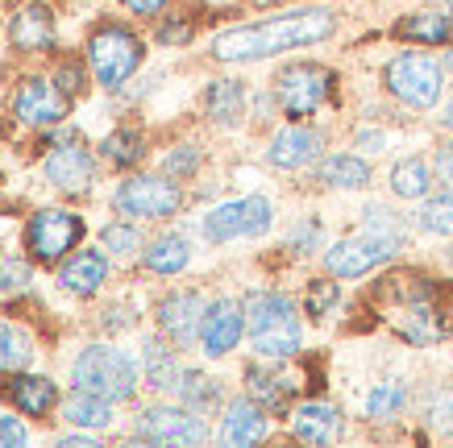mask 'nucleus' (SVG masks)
Here are the masks:
<instances>
[{"mask_svg":"<svg viewBox=\"0 0 453 448\" xmlns=\"http://www.w3.org/2000/svg\"><path fill=\"white\" fill-rule=\"evenodd\" d=\"M333 34H337V13L325 9V4H308V9H296V13L225 29V34L212 38L208 50L220 63H258V58L288 55V50H300V46H316V42L333 38Z\"/></svg>","mask_w":453,"mask_h":448,"instance_id":"1","label":"nucleus"},{"mask_svg":"<svg viewBox=\"0 0 453 448\" xmlns=\"http://www.w3.org/2000/svg\"><path fill=\"white\" fill-rule=\"evenodd\" d=\"M403 241H408V232H403V224L395 220V212H387V208L374 204V208H366L362 232L333 245L329 254H325V266H329L333 278H362V274L387 266V262L403 249Z\"/></svg>","mask_w":453,"mask_h":448,"instance_id":"2","label":"nucleus"},{"mask_svg":"<svg viewBox=\"0 0 453 448\" xmlns=\"http://www.w3.org/2000/svg\"><path fill=\"white\" fill-rule=\"evenodd\" d=\"M246 328L254 353L266 357V361H283V357H296L303 349L300 312H296L291 295H283V291H254V295H246Z\"/></svg>","mask_w":453,"mask_h":448,"instance_id":"3","label":"nucleus"},{"mask_svg":"<svg viewBox=\"0 0 453 448\" xmlns=\"http://www.w3.org/2000/svg\"><path fill=\"white\" fill-rule=\"evenodd\" d=\"M71 378L80 391H92L109 403H125L138 394V366L121 353V349H109V345H92L75 357L71 366Z\"/></svg>","mask_w":453,"mask_h":448,"instance_id":"4","label":"nucleus"},{"mask_svg":"<svg viewBox=\"0 0 453 448\" xmlns=\"http://www.w3.org/2000/svg\"><path fill=\"white\" fill-rule=\"evenodd\" d=\"M383 83L387 92L403 100L408 109H433L441 100V87H445V67H441L437 58L428 55H395L387 63L383 71Z\"/></svg>","mask_w":453,"mask_h":448,"instance_id":"5","label":"nucleus"},{"mask_svg":"<svg viewBox=\"0 0 453 448\" xmlns=\"http://www.w3.org/2000/svg\"><path fill=\"white\" fill-rule=\"evenodd\" d=\"M142 38L125 26H104L100 34H92L88 42V63H92V75L104 87H121L134 71L142 67Z\"/></svg>","mask_w":453,"mask_h":448,"instance_id":"6","label":"nucleus"},{"mask_svg":"<svg viewBox=\"0 0 453 448\" xmlns=\"http://www.w3.org/2000/svg\"><path fill=\"white\" fill-rule=\"evenodd\" d=\"M271 220H275L271 200L266 195H246V200H229V204L212 208L200 220V232H204V241L225 245V241H237V237H262L271 229Z\"/></svg>","mask_w":453,"mask_h":448,"instance_id":"7","label":"nucleus"},{"mask_svg":"<svg viewBox=\"0 0 453 448\" xmlns=\"http://www.w3.org/2000/svg\"><path fill=\"white\" fill-rule=\"evenodd\" d=\"M112 204L121 216H138V220H163V216H175L179 204H183V191L175 187V178H163V175H134L125 178Z\"/></svg>","mask_w":453,"mask_h":448,"instance_id":"8","label":"nucleus"},{"mask_svg":"<svg viewBox=\"0 0 453 448\" xmlns=\"http://www.w3.org/2000/svg\"><path fill=\"white\" fill-rule=\"evenodd\" d=\"M333 83H337L333 71L316 67V63H296V67L279 71L275 95H279V104H283V112H288L291 121H303V117H312V112L329 100Z\"/></svg>","mask_w":453,"mask_h":448,"instance_id":"9","label":"nucleus"},{"mask_svg":"<svg viewBox=\"0 0 453 448\" xmlns=\"http://www.w3.org/2000/svg\"><path fill=\"white\" fill-rule=\"evenodd\" d=\"M134 432H138V440H146V444L183 448V444H204L208 423L200 420L192 407H150L138 415Z\"/></svg>","mask_w":453,"mask_h":448,"instance_id":"10","label":"nucleus"},{"mask_svg":"<svg viewBox=\"0 0 453 448\" xmlns=\"http://www.w3.org/2000/svg\"><path fill=\"white\" fill-rule=\"evenodd\" d=\"M83 237V216L63 212V208H46L26 224V245L38 262H58L67 249H75Z\"/></svg>","mask_w":453,"mask_h":448,"instance_id":"11","label":"nucleus"},{"mask_svg":"<svg viewBox=\"0 0 453 448\" xmlns=\"http://www.w3.org/2000/svg\"><path fill=\"white\" fill-rule=\"evenodd\" d=\"M204 315H208V303L200 291H175L158 303V328H163L171 345L179 349H192L200 345V332H204Z\"/></svg>","mask_w":453,"mask_h":448,"instance_id":"12","label":"nucleus"},{"mask_svg":"<svg viewBox=\"0 0 453 448\" xmlns=\"http://www.w3.org/2000/svg\"><path fill=\"white\" fill-rule=\"evenodd\" d=\"M246 337V303L237 299H217L204 315V332H200V345H204L208 357H225L229 349H237V340Z\"/></svg>","mask_w":453,"mask_h":448,"instance_id":"13","label":"nucleus"},{"mask_svg":"<svg viewBox=\"0 0 453 448\" xmlns=\"http://www.w3.org/2000/svg\"><path fill=\"white\" fill-rule=\"evenodd\" d=\"M271 436V411L254 403V399H234L225 420H220V444L229 448H246V444H258Z\"/></svg>","mask_w":453,"mask_h":448,"instance_id":"14","label":"nucleus"},{"mask_svg":"<svg viewBox=\"0 0 453 448\" xmlns=\"http://www.w3.org/2000/svg\"><path fill=\"white\" fill-rule=\"evenodd\" d=\"M17 117L26 125H58L67 117V92L46 80H29L17 92Z\"/></svg>","mask_w":453,"mask_h":448,"instance_id":"15","label":"nucleus"},{"mask_svg":"<svg viewBox=\"0 0 453 448\" xmlns=\"http://www.w3.org/2000/svg\"><path fill=\"white\" fill-rule=\"evenodd\" d=\"M92 175H96L92 154H88L75 137H67V141L46 158V178H50L55 187H63V191H88L92 187Z\"/></svg>","mask_w":453,"mask_h":448,"instance_id":"16","label":"nucleus"},{"mask_svg":"<svg viewBox=\"0 0 453 448\" xmlns=\"http://www.w3.org/2000/svg\"><path fill=\"white\" fill-rule=\"evenodd\" d=\"M271 166L279 171H300V166H312L320 158V133L308 129V125H291L283 133H275L271 149H266Z\"/></svg>","mask_w":453,"mask_h":448,"instance_id":"17","label":"nucleus"},{"mask_svg":"<svg viewBox=\"0 0 453 448\" xmlns=\"http://www.w3.org/2000/svg\"><path fill=\"white\" fill-rule=\"evenodd\" d=\"M291 432L300 436L303 444H333V440H342L345 420L342 411L329 407V403H303L291 415Z\"/></svg>","mask_w":453,"mask_h":448,"instance_id":"18","label":"nucleus"},{"mask_svg":"<svg viewBox=\"0 0 453 448\" xmlns=\"http://www.w3.org/2000/svg\"><path fill=\"white\" fill-rule=\"evenodd\" d=\"M246 386H250V399L262 403L271 415H288L291 411V399H296V382L279 369H266V366H250L246 369Z\"/></svg>","mask_w":453,"mask_h":448,"instance_id":"19","label":"nucleus"},{"mask_svg":"<svg viewBox=\"0 0 453 448\" xmlns=\"http://www.w3.org/2000/svg\"><path fill=\"white\" fill-rule=\"evenodd\" d=\"M109 278V258L100 254V249H80V254H71V262L58 270V283L63 291L71 295H96L100 286Z\"/></svg>","mask_w":453,"mask_h":448,"instance_id":"20","label":"nucleus"},{"mask_svg":"<svg viewBox=\"0 0 453 448\" xmlns=\"http://www.w3.org/2000/svg\"><path fill=\"white\" fill-rule=\"evenodd\" d=\"M17 50H50L55 46V17L46 4H26L21 13L13 17V29H9Z\"/></svg>","mask_w":453,"mask_h":448,"instance_id":"21","label":"nucleus"},{"mask_svg":"<svg viewBox=\"0 0 453 448\" xmlns=\"http://www.w3.org/2000/svg\"><path fill=\"white\" fill-rule=\"evenodd\" d=\"M395 34L425 46H453V17L449 13H408L395 21Z\"/></svg>","mask_w":453,"mask_h":448,"instance_id":"22","label":"nucleus"},{"mask_svg":"<svg viewBox=\"0 0 453 448\" xmlns=\"http://www.w3.org/2000/svg\"><path fill=\"white\" fill-rule=\"evenodd\" d=\"M142 369H146V382H150L154 391H179L183 369H179L175 349H166L163 340L150 337L146 345H142Z\"/></svg>","mask_w":453,"mask_h":448,"instance_id":"23","label":"nucleus"},{"mask_svg":"<svg viewBox=\"0 0 453 448\" xmlns=\"http://www.w3.org/2000/svg\"><path fill=\"white\" fill-rule=\"evenodd\" d=\"M204 109H208V117H212L217 125H237L242 121V112H246V87H242L237 80L208 83Z\"/></svg>","mask_w":453,"mask_h":448,"instance_id":"24","label":"nucleus"},{"mask_svg":"<svg viewBox=\"0 0 453 448\" xmlns=\"http://www.w3.org/2000/svg\"><path fill=\"white\" fill-rule=\"evenodd\" d=\"M9 394H13V403L26 411V415H46V411L58 403L55 382L42 378V374H17V378L9 382Z\"/></svg>","mask_w":453,"mask_h":448,"instance_id":"25","label":"nucleus"},{"mask_svg":"<svg viewBox=\"0 0 453 448\" xmlns=\"http://www.w3.org/2000/svg\"><path fill=\"white\" fill-rule=\"evenodd\" d=\"M320 183L325 187H342V191H357L371 183V166L362 163L357 154H329L325 163H320Z\"/></svg>","mask_w":453,"mask_h":448,"instance_id":"26","label":"nucleus"},{"mask_svg":"<svg viewBox=\"0 0 453 448\" xmlns=\"http://www.w3.org/2000/svg\"><path fill=\"white\" fill-rule=\"evenodd\" d=\"M63 420H67L71 428H109L112 403L100 399V394H92V391H75L67 403H63Z\"/></svg>","mask_w":453,"mask_h":448,"instance_id":"27","label":"nucleus"},{"mask_svg":"<svg viewBox=\"0 0 453 448\" xmlns=\"http://www.w3.org/2000/svg\"><path fill=\"white\" fill-rule=\"evenodd\" d=\"M188 258H192V249H188V241L179 237V232H166V237H158V241L142 254V262H146V270L154 274H179L183 266H188Z\"/></svg>","mask_w":453,"mask_h":448,"instance_id":"28","label":"nucleus"},{"mask_svg":"<svg viewBox=\"0 0 453 448\" xmlns=\"http://www.w3.org/2000/svg\"><path fill=\"white\" fill-rule=\"evenodd\" d=\"M179 399H183V407H192L196 415H212V411L220 407V382L217 378H208V374H183L179 378Z\"/></svg>","mask_w":453,"mask_h":448,"instance_id":"29","label":"nucleus"},{"mask_svg":"<svg viewBox=\"0 0 453 448\" xmlns=\"http://www.w3.org/2000/svg\"><path fill=\"white\" fill-rule=\"evenodd\" d=\"M391 191L399 200H425L433 191V171H428L425 158H403V163L391 171Z\"/></svg>","mask_w":453,"mask_h":448,"instance_id":"30","label":"nucleus"},{"mask_svg":"<svg viewBox=\"0 0 453 448\" xmlns=\"http://www.w3.org/2000/svg\"><path fill=\"white\" fill-rule=\"evenodd\" d=\"M408 407V386L403 382H379L371 394H366V415L371 420H391Z\"/></svg>","mask_w":453,"mask_h":448,"instance_id":"31","label":"nucleus"},{"mask_svg":"<svg viewBox=\"0 0 453 448\" xmlns=\"http://www.w3.org/2000/svg\"><path fill=\"white\" fill-rule=\"evenodd\" d=\"M29 357H34V340L17 324L0 320V369H21L29 366Z\"/></svg>","mask_w":453,"mask_h":448,"instance_id":"32","label":"nucleus"},{"mask_svg":"<svg viewBox=\"0 0 453 448\" xmlns=\"http://www.w3.org/2000/svg\"><path fill=\"white\" fill-rule=\"evenodd\" d=\"M104 158H109L112 166H138L142 154H146V141H142L138 133H129V129H117V133L104 137Z\"/></svg>","mask_w":453,"mask_h":448,"instance_id":"33","label":"nucleus"},{"mask_svg":"<svg viewBox=\"0 0 453 448\" xmlns=\"http://www.w3.org/2000/svg\"><path fill=\"white\" fill-rule=\"evenodd\" d=\"M420 229L433 232V237H453V187L420 208Z\"/></svg>","mask_w":453,"mask_h":448,"instance_id":"34","label":"nucleus"},{"mask_svg":"<svg viewBox=\"0 0 453 448\" xmlns=\"http://www.w3.org/2000/svg\"><path fill=\"white\" fill-rule=\"evenodd\" d=\"M337 303H342V286L329 283V278H312L308 291H303V312L312 315V320H325Z\"/></svg>","mask_w":453,"mask_h":448,"instance_id":"35","label":"nucleus"},{"mask_svg":"<svg viewBox=\"0 0 453 448\" xmlns=\"http://www.w3.org/2000/svg\"><path fill=\"white\" fill-rule=\"evenodd\" d=\"M100 241H104V249H112V254H121V258H129V254H138L142 249V232L138 224H109V229L100 232Z\"/></svg>","mask_w":453,"mask_h":448,"instance_id":"36","label":"nucleus"},{"mask_svg":"<svg viewBox=\"0 0 453 448\" xmlns=\"http://www.w3.org/2000/svg\"><path fill=\"white\" fill-rule=\"evenodd\" d=\"M425 420L441 436H453V391H433L425 403Z\"/></svg>","mask_w":453,"mask_h":448,"instance_id":"37","label":"nucleus"},{"mask_svg":"<svg viewBox=\"0 0 453 448\" xmlns=\"http://www.w3.org/2000/svg\"><path fill=\"white\" fill-rule=\"evenodd\" d=\"M288 249H296V254H316V249H320V220L303 216L300 224H296V232H291Z\"/></svg>","mask_w":453,"mask_h":448,"instance_id":"38","label":"nucleus"},{"mask_svg":"<svg viewBox=\"0 0 453 448\" xmlns=\"http://www.w3.org/2000/svg\"><path fill=\"white\" fill-rule=\"evenodd\" d=\"M196 166H200V149H196V146H179L175 154H166L163 171L171 178H188V175H196Z\"/></svg>","mask_w":453,"mask_h":448,"instance_id":"39","label":"nucleus"},{"mask_svg":"<svg viewBox=\"0 0 453 448\" xmlns=\"http://www.w3.org/2000/svg\"><path fill=\"white\" fill-rule=\"evenodd\" d=\"M29 283H34V270H29L26 262H4V266H0V291H4V295L26 291Z\"/></svg>","mask_w":453,"mask_h":448,"instance_id":"40","label":"nucleus"},{"mask_svg":"<svg viewBox=\"0 0 453 448\" xmlns=\"http://www.w3.org/2000/svg\"><path fill=\"white\" fill-rule=\"evenodd\" d=\"M26 440H29V432L13 420V415H0V444H4V448H21Z\"/></svg>","mask_w":453,"mask_h":448,"instance_id":"41","label":"nucleus"},{"mask_svg":"<svg viewBox=\"0 0 453 448\" xmlns=\"http://www.w3.org/2000/svg\"><path fill=\"white\" fill-rule=\"evenodd\" d=\"M58 87H63L67 95H80V92H83V67L67 63V67L58 71Z\"/></svg>","mask_w":453,"mask_h":448,"instance_id":"42","label":"nucleus"},{"mask_svg":"<svg viewBox=\"0 0 453 448\" xmlns=\"http://www.w3.org/2000/svg\"><path fill=\"white\" fill-rule=\"evenodd\" d=\"M192 38V26H163L158 29V42L163 46H175V42H188Z\"/></svg>","mask_w":453,"mask_h":448,"instance_id":"43","label":"nucleus"},{"mask_svg":"<svg viewBox=\"0 0 453 448\" xmlns=\"http://www.w3.org/2000/svg\"><path fill=\"white\" fill-rule=\"evenodd\" d=\"M437 175L445 178V183H453V146H445L437 154Z\"/></svg>","mask_w":453,"mask_h":448,"instance_id":"44","label":"nucleus"},{"mask_svg":"<svg viewBox=\"0 0 453 448\" xmlns=\"http://www.w3.org/2000/svg\"><path fill=\"white\" fill-rule=\"evenodd\" d=\"M166 0H125V9H134V13H142V17H150V13H158Z\"/></svg>","mask_w":453,"mask_h":448,"instance_id":"45","label":"nucleus"},{"mask_svg":"<svg viewBox=\"0 0 453 448\" xmlns=\"http://www.w3.org/2000/svg\"><path fill=\"white\" fill-rule=\"evenodd\" d=\"M357 146H366V149H379V146H383V133H362V137H357Z\"/></svg>","mask_w":453,"mask_h":448,"instance_id":"46","label":"nucleus"},{"mask_svg":"<svg viewBox=\"0 0 453 448\" xmlns=\"http://www.w3.org/2000/svg\"><path fill=\"white\" fill-rule=\"evenodd\" d=\"M441 125H445V129H453V100L445 104V117H441Z\"/></svg>","mask_w":453,"mask_h":448,"instance_id":"47","label":"nucleus"},{"mask_svg":"<svg viewBox=\"0 0 453 448\" xmlns=\"http://www.w3.org/2000/svg\"><path fill=\"white\" fill-rule=\"evenodd\" d=\"M258 9H271V4H283V0H254Z\"/></svg>","mask_w":453,"mask_h":448,"instance_id":"48","label":"nucleus"},{"mask_svg":"<svg viewBox=\"0 0 453 448\" xmlns=\"http://www.w3.org/2000/svg\"><path fill=\"white\" fill-rule=\"evenodd\" d=\"M445 67H449V71H453V55H449V58H445Z\"/></svg>","mask_w":453,"mask_h":448,"instance_id":"49","label":"nucleus"},{"mask_svg":"<svg viewBox=\"0 0 453 448\" xmlns=\"http://www.w3.org/2000/svg\"><path fill=\"white\" fill-rule=\"evenodd\" d=\"M441 4H445V9H453V0H441Z\"/></svg>","mask_w":453,"mask_h":448,"instance_id":"50","label":"nucleus"},{"mask_svg":"<svg viewBox=\"0 0 453 448\" xmlns=\"http://www.w3.org/2000/svg\"><path fill=\"white\" fill-rule=\"evenodd\" d=\"M449 266H453V249H449Z\"/></svg>","mask_w":453,"mask_h":448,"instance_id":"51","label":"nucleus"}]
</instances>
